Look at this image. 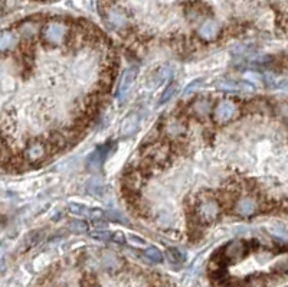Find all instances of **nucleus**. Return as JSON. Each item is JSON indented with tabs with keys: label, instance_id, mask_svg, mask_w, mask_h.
I'll list each match as a JSON object with an SVG mask.
<instances>
[{
	"label": "nucleus",
	"instance_id": "obj_1",
	"mask_svg": "<svg viewBox=\"0 0 288 287\" xmlns=\"http://www.w3.org/2000/svg\"><path fill=\"white\" fill-rule=\"evenodd\" d=\"M196 217L203 224H212L221 217V205L214 198H204L196 207Z\"/></svg>",
	"mask_w": 288,
	"mask_h": 287
},
{
	"label": "nucleus",
	"instance_id": "obj_2",
	"mask_svg": "<svg viewBox=\"0 0 288 287\" xmlns=\"http://www.w3.org/2000/svg\"><path fill=\"white\" fill-rule=\"evenodd\" d=\"M250 253V247L243 241H232L222 250V259L228 263H238Z\"/></svg>",
	"mask_w": 288,
	"mask_h": 287
},
{
	"label": "nucleus",
	"instance_id": "obj_3",
	"mask_svg": "<svg viewBox=\"0 0 288 287\" xmlns=\"http://www.w3.org/2000/svg\"><path fill=\"white\" fill-rule=\"evenodd\" d=\"M68 28L61 22H51L44 29V39L49 45H61L66 38Z\"/></svg>",
	"mask_w": 288,
	"mask_h": 287
},
{
	"label": "nucleus",
	"instance_id": "obj_4",
	"mask_svg": "<svg viewBox=\"0 0 288 287\" xmlns=\"http://www.w3.org/2000/svg\"><path fill=\"white\" fill-rule=\"evenodd\" d=\"M238 111V105L233 103L232 100H222L214 108V120L218 125L228 123L232 120Z\"/></svg>",
	"mask_w": 288,
	"mask_h": 287
},
{
	"label": "nucleus",
	"instance_id": "obj_5",
	"mask_svg": "<svg viewBox=\"0 0 288 287\" xmlns=\"http://www.w3.org/2000/svg\"><path fill=\"white\" fill-rule=\"evenodd\" d=\"M112 149H114V144L112 143L102 144L100 147H97L93 153L88 156V159H87V166H88V169L93 171V172L98 171V169H101L102 163L105 162L107 157L111 154Z\"/></svg>",
	"mask_w": 288,
	"mask_h": 287
},
{
	"label": "nucleus",
	"instance_id": "obj_6",
	"mask_svg": "<svg viewBox=\"0 0 288 287\" xmlns=\"http://www.w3.org/2000/svg\"><path fill=\"white\" fill-rule=\"evenodd\" d=\"M136 78H137V68L136 67L127 68L124 71V74H122V77L120 79V84H118V88H117V98L120 101H124L126 97L129 96L130 90L136 83Z\"/></svg>",
	"mask_w": 288,
	"mask_h": 287
},
{
	"label": "nucleus",
	"instance_id": "obj_7",
	"mask_svg": "<svg viewBox=\"0 0 288 287\" xmlns=\"http://www.w3.org/2000/svg\"><path fill=\"white\" fill-rule=\"evenodd\" d=\"M48 153V144L40 140H33L28 144L25 150V159L29 163H35L42 160Z\"/></svg>",
	"mask_w": 288,
	"mask_h": 287
},
{
	"label": "nucleus",
	"instance_id": "obj_8",
	"mask_svg": "<svg viewBox=\"0 0 288 287\" xmlns=\"http://www.w3.org/2000/svg\"><path fill=\"white\" fill-rule=\"evenodd\" d=\"M258 203L252 196H242L233 205V212L239 217H251L257 212Z\"/></svg>",
	"mask_w": 288,
	"mask_h": 287
},
{
	"label": "nucleus",
	"instance_id": "obj_9",
	"mask_svg": "<svg viewBox=\"0 0 288 287\" xmlns=\"http://www.w3.org/2000/svg\"><path fill=\"white\" fill-rule=\"evenodd\" d=\"M69 212L74 214L76 217H83V218H90V220H101L104 217V212L98 208H90L87 205H81V203H69L68 205Z\"/></svg>",
	"mask_w": 288,
	"mask_h": 287
},
{
	"label": "nucleus",
	"instance_id": "obj_10",
	"mask_svg": "<svg viewBox=\"0 0 288 287\" xmlns=\"http://www.w3.org/2000/svg\"><path fill=\"white\" fill-rule=\"evenodd\" d=\"M107 22L117 30L129 26V18H127L126 12L118 9V8H108V10H107Z\"/></svg>",
	"mask_w": 288,
	"mask_h": 287
},
{
	"label": "nucleus",
	"instance_id": "obj_11",
	"mask_svg": "<svg viewBox=\"0 0 288 287\" xmlns=\"http://www.w3.org/2000/svg\"><path fill=\"white\" fill-rule=\"evenodd\" d=\"M169 146L164 143H156L150 147L149 160L153 165H163L169 160Z\"/></svg>",
	"mask_w": 288,
	"mask_h": 287
},
{
	"label": "nucleus",
	"instance_id": "obj_12",
	"mask_svg": "<svg viewBox=\"0 0 288 287\" xmlns=\"http://www.w3.org/2000/svg\"><path fill=\"white\" fill-rule=\"evenodd\" d=\"M140 123H141V117L137 111H133L127 115L121 125V136L122 137H131L133 134L139 130Z\"/></svg>",
	"mask_w": 288,
	"mask_h": 287
},
{
	"label": "nucleus",
	"instance_id": "obj_13",
	"mask_svg": "<svg viewBox=\"0 0 288 287\" xmlns=\"http://www.w3.org/2000/svg\"><path fill=\"white\" fill-rule=\"evenodd\" d=\"M197 33H199V36L203 39V40H215V39L218 38V35H219V25L212 19H206L199 26L197 29Z\"/></svg>",
	"mask_w": 288,
	"mask_h": 287
},
{
	"label": "nucleus",
	"instance_id": "obj_14",
	"mask_svg": "<svg viewBox=\"0 0 288 287\" xmlns=\"http://www.w3.org/2000/svg\"><path fill=\"white\" fill-rule=\"evenodd\" d=\"M141 185H143V176L137 171L127 173L124 176V186L130 192H137L141 188Z\"/></svg>",
	"mask_w": 288,
	"mask_h": 287
},
{
	"label": "nucleus",
	"instance_id": "obj_15",
	"mask_svg": "<svg viewBox=\"0 0 288 287\" xmlns=\"http://www.w3.org/2000/svg\"><path fill=\"white\" fill-rule=\"evenodd\" d=\"M102 266L108 271H117V270H120L122 267V260L118 256H115L114 253L107 251L102 256Z\"/></svg>",
	"mask_w": 288,
	"mask_h": 287
},
{
	"label": "nucleus",
	"instance_id": "obj_16",
	"mask_svg": "<svg viewBox=\"0 0 288 287\" xmlns=\"http://www.w3.org/2000/svg\"><path fill=\"white\" fill-rule=\"evenodd\" d=\"M16 45H18L16 33H13L10 30H5L0 33V52H6L9 49L15 48Z\"/></svg>",
	"mask_w": 288,
	"mask_h": 287
},
{
	"label": "nucleus",
	"instance_id": "obj_17",
	"mask_svg": "<svg viewBox=\"0 0 288 287\" xmlns=\"http://www.w3.org/2000/svg\"><path fill=\"white\" fill-rule=\"evenodd\" d=\"M216 87L222 91H243V90H248L251 91L252 87L246 86L245 83H238V81H232V79H222L219 81Z\"/></svg>",
	"mask_w": 288,
	"mask_h": 287
},
{
	"label": "nucleus",
	"instance_id": "obj_18",
	"mask_svg": "<svg viewBox=\"0 0 288 287\" xmlns=\"http://www.w3.org/2000/svg\"><path fill=\"white\" fill-rule=\"evenodd\" d=\"M173 74V68L170 65H163L161 68H158V71H156V74L153 75V79H154V86H160L161 83H164L166 79L172 77Z\"/></svg>",
	"mask_w": 288,
	"mask_h": 287
},
{
	"label": "nucleus",
	"instance_id": "obj_19",
	"mask_svg": "<svg viewBox=\"0 0 288 287\" xmlns=\"http://www.w3.org/2000/svg\"><path fill=\"white\" fill-rule=\"evenodd\" d=\"M209 110H211V101L206 98H199L193 104V111L199 117H204V115L209 114Z\"/></svg>",
	"mask_w": 288,
	"mask_h": 287
},
{
	"label": "nucleus",
	"instance_id": "obj_20",
	"mask_svg": "<svg viewBox=\"0 0 288 287\" xmlns=\"http://www.w3.org/2000/svg\"><path fill=\"white\" fill-rule=\"evenodd\" d=\"M183 130H185V126L182 125L179 120H170L166 126V133L172 137H176L180 133H183Z\"/></svg>",
	"mask_w": 288,
	"mask_h": 287
},
{
	"label": "nucleus",
	"instance_id": "obj_21",
	"mask_svg": "<svg viewBox=\"0 0 288 287\" xmlns=\"http://www.w3.org/2000/svg\"><path fill=\"white\" fill-rule=\"evenodd\" d=\"M177 93V86H175V84H170V86L163 91V94H161V97L158 98V105H163L166 104V103H169L173 97L176 96Z\"/></svg>",
	"mask_w": 288,
	"mask_h": 287
},
{
	"label": "nucleus",
	"instance_id": "obj_22",
	"mask_svg": "<svg viewBox=\"0 0 288 287\" xmlns=\"http://www.w3.org/2000/svg\"><path fill=\"white\" fill-rule=\"evenodd\" d=\"M144 256L146 259L150 260L151 263H161L163 261V254L157 247H149L144 250Z\"/></svg>",
	"mask_w": 288,
	"mask_h": 287
},
{
	"label": "nucleus",
	"instance_id": "obj_23",
	"mask_svg": "<svg viewBox=\"0 0 288 287\" xmlns=\"http://www.w3.org/2000/svg\"><path fill=\"white\" fill-rule=\"evenodd\" d=\"M166 257L170 263L173 264H180L183 261V254L177 249H168L166 250Z\"/></svg>",
	"mask_w": 288,
	"mask_h": 287
},
{
	"label": "nucleus",
	"instance_id": "obj_24",
	"mask_svg": "<svg viewBox=\"0 0 288 287\" xmlns=\"http://www.w3.org/2000/svg\"><path fill=\"white\" fill-rule=\"evenodd\" d=\"M91 237L95 239H101V241H111L112 232L111 231H105V230H95L91 234Z\"/></svg>",
	"mask_w": 288,
	"mask_h": 287
},
{
	"label": "nucleus",
	"instance_id": "obj_25",
	"mask_svg": "<svg viewBox=\"0 0 288 287\" xmlns=\"http://www.w3.org/2000/svg\"><path fill=\"white\" fill-rule=\"evenodd\" d=\"M202 84H203V78H197V79L192 81V83H190V84L185 88L183 94H185V96H190V94H192V93H195L196 90L202 86Z\"/></svg>",
	"mask_w": 288,
	"mask_h": 287
},
{
	"label": "nucleus",
	"instance_id": "obj_26",
	"mask_svg": "<svg viewBox=\"0 0 288 287\" xmlns=\"http://www.w3.org/2000/svg\"><path fill=\"white\" fill-rule=\"evenodd\" d=\"M10 160V153H9V147L3 142H0V165L3 163H8Z\"/></svg>",
	"mask_w": 288,
	"mask_h": 287
},
{
	"label": "nucleus",
	"instance_id": "obj_27",
	"mask_svg": "<svg viewBox=\"0 0 288 287\" xmlns=\"http://www.w3.org/2000/svg\"><path fill=\"white\" fill-rule=\"evenodd\" d=\"M69 228L75 231V232H85V231L88 230V225L85 224L84 221H75V222H72L69 225Z\"/></svg>",
	"mask_w": 288,
	"mask_h": 287
}]
</instances>
